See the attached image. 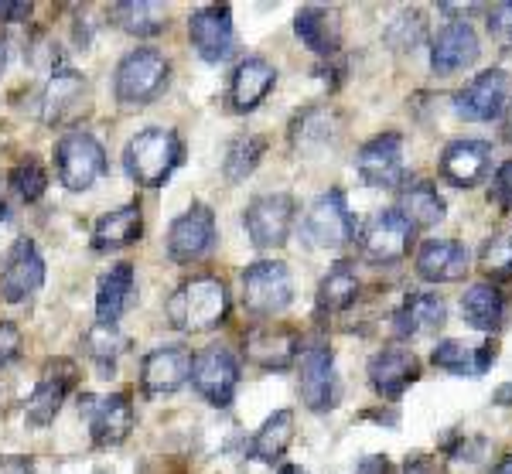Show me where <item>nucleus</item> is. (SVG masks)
Here are the masks:
<instances>
[{"label": "nucleus", "instance_id": "nucleus-13", "mask_svg": "<svg viewBox=\"0 0 512 474\" xmlns=\"http://www.w3.org/2000/svg\"><path fill=\"white\" fill-rule=\"evenodd\" d=\"M188 38L198 58L209 65H219L233 55L236 28H233V7L229 4H205L188 18Z\"/></svg>", "mask_w": 512, "mask_h": 474}, {"label": "nucleus", "instance_id": "nucleus-54", "mask_svg": "<svg viewBox=\"0 0 512 474\" xmlns=\"http://www.w3.org/2000/svg\"><path fill=\"white\" fill-rule=\"evenodd\" d=\"M7 52H11V41H7V35H0V72L7 69Z\"/></svg>", "mask_w": 512, "mask_h": 474}, {"label": "nucleus", "instance_id": "nucleus-16", "mask_svg": "<svg viewBox=\"0 0 512 474\" xmlns=\"http://www.w3.org/2000/svg\"><path fill=\"white\" fill-rule=\"evenodd\" d=\"M509 103V72L485 69L454 96V113L468 123H492L499 120Z\"/></svg>", "mask_w": 512, "mask_h": 474}, {"label": "nucleus", "instance_id": "nucleus-8", "mask_svg": "<svg viewBox=\"0 0 512 474\" xmlns=\"http://www.w3.org/2000/svg\"><path fill=\"white\" fill-rule=\"evenodd\" d=\"M414 236H417V229L403 219L400 209H379L355 239H359V253L366 263L393 266L410 256Z\"/></svg>", "mask_w": 512, "mask_h": 474}, {"label": "nucleus", "instance_id": "nucleus-5", "mask_svg": "<svg viewBox=\"0 0 512 474\" xmlns=\"http://www.w3.org/2000/svg\"><path fill=\"white\" fill-rule=\"evenodd\" d=\"M106 171H110L106 147L89 130H69L55 144V174H59V185L69 191L93 188Z\"/></svg>", "mask_w": 512, "mask_h": 474}, {"label": "nucleus", "instance_id": "nucleus-33", "mask_svg": "<svg viewBox=\"0 0 512 474\" xmlns=\"http://www.w3.org/2000/svg\"><path fill=\"white\" fill-rule=\"evenodd\" d=\"M110 21L123 35L154 38L168 28V7L158 4V0H120V4L110 7Z\"/></svg>", "mask_w": 512, "mask_h": 474}, {"label": "nucleus", "instance_id": "nucleus-55", "mask_svg": "<svg viewBox=\"0 0 512 474\" xmlns=\"http://www.w3.org/2000/svg\"><path fill=\"white\" fill-rule=\"evenodd\" d=\"M277 474H308L304 468H297V464H284V468H280Z\"/></svg>", "mask_w": 512, "mask_h": 474}, {"label": "nucleus", "instance_id": "nucleus-10", "mask_svg": "<svg viewBox=\"0 0 512 474\" xmlns=\"http://www.w3.org/2000/svg\"><path fill=\"white\" fill-rule=\"evenodd\" d=\"M216 239H219V229H216V212L209 209L205 202H195L188 212H181L168 229V256L181 266H192L198 260L216 249Z\"/></svg>", "mask_w": 512, "mask_h": 474}, {"label": "nucleus", "instance_id": "nucleus-49", "mask_svg": "<svg viewBox=\"0 0 512 474\" xmlns=\"http://www.w3.org/2000/svg\"><path fill=\"white\" fill-rule=\"evenodd\" d=\"M352 474H393V464H390V457H383V454H369V457H362L359 468Z\"/></svg>", "mask_w": 512, "mask_h": 474}, {"label": "nucleus", "instance_id": "nucleus-35", "mask_svg": "<svg viewBox=\"0 0 512 474\" xmlns=\"http://www.w3.org/2000/svg\"><path fill=\"white\" fill-rule=\"evenodd\" d=\"M291 444H294V413L277 410V413H270V417L263 420V427L253 434L250 457L260 464H277Z\"/></svg>", "mask_w": 512, "mask_h": 474}, {"label": "nucleus", "instance_id": "nucleus-41", "mask_svg": "<svg viewBox=\"0 0 512 474\" xmlns=\"http://www.w3.org/2000/svg\"><path fill=\"white\" fill-rule=\"evenodd\" d=\"M431 362L437 369L451 372V376H472L475 379V348L458 342V338H444V342L434 345Z\"/></svg>", "mask_w": 512, "mask_h": 474}, {"label": "nucleus", "instance_id": "nucleus-40", "mask_svg": "<svg viewBox=\"0 0 512 474\" xmlns=\"http://www.w3.org/2000/svg\"><path fill=\"white\" fill-rule=\"evenodd\" d=\"M424 38H427V21H424V14H420L417 7L400 11L390 21V28H386V41H390L396 52H414Z\"/></svg>", "mask_w": 512, "mask_h": 474}, {"label": "nucleus", "instance_id": "nucleus-9", "mask_svg": "<svg viewBox=\"0 0 512 474\" xmlns=\"http://www.w3.org/2000/svg\"><path fill=\"white\" fill-rule=\"evenodd\" d=\"M297 219V202L287 191L274 195H256L243 209V229L256 249H280L291 239Z\"/></svg>", "mask_w": 512, "mask_h": 474}, {"label": "nucleus", "instance_id": "nucleus-28", "mask_svg": "<svg viewBox=\"0 0 512 474\" xmlns=\"http://www.w3.org/2000/svg\"><path fill=\"white\" fill-rule=\"evenodd\" d=\"M338 130H342V116H338L332 106H304L301 113H294L291 127H287V137H291L294 151L315 154V151H325L328 144H335Z\"/></svg>", "mask_w": 512, "mask_h": 474}, {"label": "nucleus", "instance_id": "nucleus-22", "mask_svg": "<svg viewBox=\"0 0 512 474\" xmlns=\"http://www.w3.org/2000/svg\"><path fill=\"white\" fill-rule=\"evenodd\" d=\"M277 86V69L260 55H250L233 69L229 76V110L233 113H253Z\"/></svg>", "mask_w": 512, "mask_h": 474}, {"label": "nucleus", "instance_id": "nucleus-38", "mask_svg": "<svg viewBox=\"0 0 512 474\" xmlns=\"http://www.w3.org/2000/svg\"><path fill=\"white\" fill-rule=\"evenodd\" d=\"M86 352L96 362V369L110 379V372L117 369V359L123 352V338L117 328H106V324H93L86 331Z\"/></svg>", "mask_w": 512, "mask_h": 474}, {"label": "nucleus", "instance_id": "nucleus-34", "mask_svg": "<svg viewBox=\"0 0 512 474\" xmlns=\"http://www.w3.org/2000/svg\"><path fill=\"white\" fill-rule=\"evenodd\" d=\"M396 209L403 212V219L414 229H434L437 222H444V215H448V202H444V195L431 181H414V185H407L400 191Z\"/></svg>", "mask_w": 512, "mask_h": 474}, {"label": "nucleus", "instance_id": "nucleus-51", "mask_svg": "<svg viewBox=\"0 0 512 474\" xmlns=\"http://www.w3.org/2000/svg\"><path fill=\"white\" fill-rule=\"evenodd\" d=\"M492 403H495V406H512V386H509V382H506V386L495 389Z\"/></svg>", "mask_w": 512, "mask_h": 474}, {"label": "nucleus", "instance_id": "nucleus-29", "mask_svg": "<svg viewBox=\"0 0 512 474\" xmlns=\"http://www.w3.org/2000/svg\"><path fill=\"white\" fill-rule=\"evenodd\" d=\"M140 236H144V209L140 202H127L106 212L93 226V249L96 253H120V249L140 243Z\"/></svg>", "mask_w": 512, "mask_h": 474}, {"label": "nucleus", "instance_id": "nucleus-36", "mask_svg": "<svg viewBox=\"0 0 512 474\" xmlns=\"http://www.w3.org/2000/svg\"><path fill=\"white\" fill-rule=\"evenodd\" d=\"M270 140L263 133H239L233 144L226 147V157H222V178L229 185H243L250 174L260 168V161L267 157Z\"/></svg>", "mask_w": 512, "mask_h": 474}, {"label": "nucleus", "instance_id": "nucleus-27", "mask_svg": "<svg viewBox=\"0 0 512 474\" xmlns=\"http://www.w3.org/2000/svg\"><path fill=\"white\" fill-rule=\"evenodd\" d=\"M134 290H137L134 263L110 266L96 284V324L117 328L120 318L127 314V307L134 304Z\"/></svg>", "mask_w": 512, "mask_h": 474}, {"label": "nucleus", "instance_id": "nucleus-30", "mask_svg": "<svg viewBox=\"0 0 512 474\" xmlns=\"http://www.w3.org/2000/svg\"><path fill=\"white\" fill-rule=\"evenodd\" d=\"M294 35L301 38V45L308 52H315L321 58H332L342 48V28H338L335 11L321 4H308L294 14Z\"/></svg>", "mask_w": 512, "mask_h": 474}, {"label": "nucleus", "instance_id": "nucleus-50", "mask_svg": "<svg viewBox=\"0 0 512 474\" xmlns=\"http://www.w3.org/2000/svg\"><path fill=\"white\" fill-rule=\"evenodd\" d=\"M403 474H437V464H434V457H427V454H410L407 461H403Z\"/></svg>", "mask_w": 512, "mask_h": 474}, {"label": "nucleus", "instance_id": "nucleus-31", "mask_svg": "<svg viewBox=\"0 0 512 474\" xmlns=\"http://www.w3.org/2000/svg\"><path fill=\"white\" fill-rule=\"evenodd\" d=\"M359 273H355L352 260H338L335 266H328V273L321 277L318 294H315V314L318 318H335V314L349 311L359 301Z\"/></svg>", "mask_w": 512, "mask_h": 474}, {"label": "nucleus", "instance_id": "nucleus-20", "mask_svg": "<svg viewBox=\"0 0 512 474\" xmlns=\"http://www.w3.org/2000/svg\"><path fill=\"white\" fill-rule=\"evenodd\" d=\"M89 413V434H93L96 447H120L123 440L134 434L137 410L130 393H110L103 399H86Z\"/></svg>", "mask_w": 512, "mask_h": 474}, {"label": "nucleus", "instance_id": "nucleus-37", "mask_svg": "<svg viewBox=\"0 0 512 474\" xmlns=\"http://www.w3.org/2000/svg\"><path fill=\"white\" fill-rule=\"evenodd\" d=\"M7 185H11V191L21 198V202H28V205L38 202V198L48 191V171H45V164H41L35 154L21 157V161L14 164L11 171H7Z\"/></svg>", "mask_w": 512, "mask_h": 474}, {"label": "nucleus", "instance_id": "nucleus-43", "mask_svg": "<svg viewBox=\"0 0 512 474\" xmlns=\"http://www.w3.org/2000/svg\"><path fill=\"white\" fill-rule=\"evenodd\" d=\"M489 202L499 205L502 212H512V161L499 164L492 178V188H489Z\"/></svg>", "mask_w": 512, "mask_h": 474}, {"label": "nucleus", "instance_id": "nucleus-52", "mask_svg": "<svg viewBox=\"0 0 512 474\" xmlns=\"http://www.w3.org/2000/svg\"><path fill=\"white\" fill-rule=\"evenodd\" d=\"M502 127H506V140L512 144V99L506 103V110H502Z\"/></svg>", "mask_w": 512, "mask_h": 474}, {"label": "nucleus", "instance_id": "nucleus-21", "mask_svg": "<svg viewBox=\"0 0 512 474\" xmlns=\"http://www.w3.org/2000/svg\"><path fill=\"white\" fill-rule=\"evenodd\" d=\"M414 270L424 284H458L472 270V249L458 239H427L417 249Z\"/></svg>", "mask_w": 512, "mask_h": 474}, {"label": "nucleus", "instance_id": "nucleus-7", "mask_svg": "<svg viewBox=\"0 0 512 474\" xmlns=\"http://www.w3.org/2000/svg\"><path fill=\"white\" fill-rule=\"evenodd\" d=\"M301 232L308 239V246L315 249H342L349 246L359 229H355V215L349 209V198L342 188H328L325 195H318L311 202L308 215L301 222Z\"/></svg>", "mask_w": 512, "mask_h": 474}, {"label": "nucleus", "instance_id": "nucleus-44", "mask_svg": "<svg viewBox=\"0 0 512 474\" xmlns=\"http://www.w3.org/2000/svg\"><path fill=\"white\" fill-rule=\"evenodd\" d=\"M489 31L495 38L506 41V45H512V0H506V4H495L489 11Z\"/></svg>", "mask_w": 512, "mask_h": 474}, {"label": "nucleus", "instance_id": "nucleus-18", "mask_svg": "<svg viewBox=\"0 0 512 474\" xmlns=\"http://www.w3.org/2000/svg\"><path fill=\"white\" fill-rule=\"evenodd\" d=\"M192 362L195 355L188 352L185 345H158L144 355L140 362V386H144L147 396H171L192 379Z\"/></svg>", "mask_w": 512, "mask_h": 474}, {"label": "nucleus", "instance_id": "nucleus-53", "mask_svg": "<svg viewBox=\"0 0 512 474\" xmlns=\"http://www.w3.org/2000/svg\"><path fill=\"white\" fill-rule=\"evenodd\" d=\"M489 474H512V454H506V457H502V461L495 464V468H492Z\"/></svg>", "mask_w": 512, "mask_h": 474}, {"label": "nucleus", "instance_id": "nucleus-23", "mask_svg": "<svg viewBox=\"0 0 512 474\" xmlns=\"http://www.w3.org/2000/svg\"><path fill=\"white\" fill-rule=\"evenodd\" d=\"M492 144L489 140H451L441 154V174L454 188H475L489 178Z\"/></svg>", "mask_w": 512, "mask_h": 474}, {"label": "nucleus", "instance_id": "nucleus-39", "mask_svg": "<svg viewBox=\"0 0 512 474\" xmlns=\"http://www.w3.org/2000/svg\"><path fill=\"white\" fill-rule=\"evenodd\" d=\"M478 266H482L489 284H506L512 280V236H492L478 249Z\"/></svg>", "mask_w": 512, "mask_h": 474}, {"label": "nucleus", "instance_id": "nucleus-46", "mask_svg": "<svg viewBox=\"0 0 512 474\" xmlns=\"http://www.w3.org/2000/svg\"><path fill=\"white\" fill-rule=\"evenodd\" d=\"M35 7L24 4V0H0V24H24L31 21Z\"/></svg>", "mask_w": 512, "mask_h": 474}, {"label": "nucleus", "instance_id": "nucleus-12", "mask_svg": "<svg viewBox=\"0 0 512 474\" xmlns=\"http://www.w3.org/2000/svg\"><path fill=\"white\" fill-rule=\"evenodd\" d=\"M192 386H195V393L209 406H216V410L233 406L236 389H239V359L229 348H219V345L198 352L192 362Z\"/></svg>", "mask_w": 512, "mask_h": 474}, {"label": "nucleus", "instance_id": "nucleus-32", "mask_svg": "<svg viewBox=\"0 0 512 474\" xmlns=\"http://www.w3.org/2000/svg\"><path fill=\"white\" fill-rule=\"evenodd\" d=\"M461 314H465V321L472 324L475 331L495 335V331L506 324V314H509L506 294L495 284H489V280H478V284L468 287L465 297H461Z\"/></svg>", "mask_w": 512, "mask_h": 474}, {"label": "nucleus", "instance_id": "nucleus-24", "mask_svg": "<svg viewBox=\"0 0 512 474\" xmlns=\"http://www.w3.org/2000/svg\"><path fill=\"white\" fill-rule=\"evenodd\" d=\"M444 321H448V304H444V297L431 294V290H414V294L403 297V304L393 311V335L400 338V342H410V338L431 335Z\"/></svg>", "mask_w": 512, "mask_h": 474}, {"label": "nucleus", "instance_id": "nucleus-26", "mask_svg": "<svg viewBox=\"0 0 512 474\" xmlns=\"http://www.w3.org/2000/svg\"><path fill=\"white\" fill-rule=\"evenodd\" d=\"M301 355V335L284 324H260L246 335V359L260 369H287Z\"/></svg>", "mask_w": 512, "mask_h": 474}, {"label": "nucleus", "instance_id": "nucleus-11", "mask_svg": "<svg viewBox=\"0 0 512 474\" xmlns=\"http://www.w3.org/2000/svg\"><path fill=\"white\" fill-rule=\"evenodd\" d=\"M76 382H79V369L72 359H48L41 365L35 393L24 403V420H28V427L45 430L48 423L59 417L62 403L69 399L72 389H76Z\"/></svg>", "mask_w": 512, "mask_h": 474}, {"label": "nucleus", "instance_id": "nucleus-4", "mask_svg": "<svg viewBox=\"0 0 512 474\" xmlns=\"http://www.w3.org/2000/svg\"><path fill=\"white\" fill-rule=\"evenodd\" d=\"M297 389L311 413H332L342 403V379L335 369V352L325 338H315L297 355Z\"/></svg>", "mask_w": 512, "mask_h": 474}, {"label": "nucleus", "instance_id": "nucleus-48", "mask_svg": "<svg viewBox=\"0 0 512 474\" xmlns=\"http://www.w3.org/2000/svg\"><path fill=\"white\" fill-rule=\"evenodd\" d=\"M0 474H35V461L24 454H0Z\"/></svg>", "mask_w": 512, "mask_h": 474}, {"label": "nucleus", "instance_id": "nucleus-6", "mask_svg": "<svg viewBox=\"0 0 512 474\" xmlns=\"http://www.w3.org/2000/svg\"><path fill=\"white\" fill-rule=\"evenodd\" d=\"M294 304V280L287 263L256 260L243 270V307L256 318H274Z\"/></svg>", "mask_w": 512, "mask_h": 474}, {"label": "nucleus", "instance_id": "nucleus-2", "mask_svg": "<svg viewBox=\"0 0 512 474\" xmlns=\"http://www.w3.org/2000/svg\"><path fill=\"white\" fill-rule=\"evenodd\" d=\"M185 161V140L178 130L147 127L123 147V168L140 188H161Z\"/></svg>", "mask_w": 512, "mask_h": 474}, {"label": "nucleus", "instance_id": "nucleus-45", "mask_svg": "<svg viewBox=\"0 0 512 474\" xmlns=\"http://www.w3.org/2000/svg\"><path fill=\"white\" fill-rule=\"evenodd\" d=\"M482 451H485V440L482 437H461L458 444H451V457L454 461H482Z\"/></svg>", "mask_w": 512, "mask_h": 474}, {"label": "nucleus", "instance_id": "nucleus-3", "mask_svg": "<svg viewBox=\"0 0 512 474\" xmlns=\"http://www.w3.org/2000/svg\"><path fill=\"white\" fill-rule=\"evenodd\" d=\"M171 62L158 48H134L120 58L117 76H113V93L123 106H147L161 96V89L168 86Z\"/></svg>", "mask_w": 512, "mask_h": 474}, {"label": "nucleus", "instance_id": "nucleus-17", "mask_svg": "<svg viewBox=\"0 0 512 474\" xmlns=\"http://www.w3.org/2000/svg\"><path fill=\"white\" fill-rule=\"evenodd\" d=\"M482 55V41H478L475 28L468 21H448L434 31L431 38V69L434 76L448 79L458 72L472 69Z\"/></svg>", "mask_w": 512, "mask_h": 474}, {"label": "nucleus", "instance_id": "nucleus-47", "mask_svg": "<svg viewBox=\"0 0 512 474\" xmlns=\"http://www.w3.org/2000/svg\"><path fill=\"white\" fill-rule=\"evenodd\" d=\"M495 359H499V345H495L492 338H489V342L478 345L475 348V379L485 376V372H489L492 365H495Z\"/></svg>", "mask_w": 512, "mask_h": 474}, {"label": "nucleus", "instance_id": "nucleus-14", "mask_svg": "<svg viewBox=\"0 0 512 474\" xmlns=\"http://www.w3.org/2000/svg\"><path fill=\"white\" fill-rule=\"evenodd\" d=\"M41 284H45V260H41L38 246L24 236L14 239L4 266H0V301L24 304L31 294H38Z\"/></svg>", "mask_w": 512, "mask_h": 474}, {"label": "nucleus", "instance_id": "nucleus-25", "mask_svg": "<svg viewBox=\"0 0 512 474\" xmlns=\"http://www.w3.org/2000/svg\"><path fill=\"white\" fill-rule=\"evenodd\" d=\"M86 96L89 82L76 69H55L45 86V96H41V120L48 127H62L72 116H79V110H86Z\"/></svg>", "mask_w": 512, "mask_h": 474}, {"label": "nucleus", "instance_id": "nucleus-15", "mask_svg": "<svg viewBox=\"0 0 512 474\" xmlns=\"http://www.w3.org/2000/svg\"><path fill=\"white\" fill-rule=\"evenodd\" d=\"M355 171L369 188H396L403 181V133L383 130L359 147Z\"/></svg>", "mask_w": 512, "mask_h": 474}, {"label": "nucleus", "instance_id": "nucleus-42", "mask_svg": "<svg viewBox=\"0 0 512 474\" xmlns=\"http://www.w3.org/2000/svg\"><path fill=\"white\" fill-rule=\"evenodd\" d=\"M21 348H24V335H21L18 324L0 321V369H7V365L18 359Z\"/></svg>", "mask_w": 512, "mask_h": 474}, {"label": "nucleus", "instance_id": "nucleus-19", "mask_svg": "<svg viewBox=\"0 0 512 474\" xmlns=\"http://www.w3.org/2000/svg\"><path fill=\"white\" fill-rule=\"evenodd\" d=\"M366 376H369V386H373V393L379 399L396 403V399H400L420 379V359L403 345H386V348H379L373 359H369Z\"/></svg>", "mask_w": 512, "mask_h": 474}, {"label": "nucleus", "instance_id": "nucleus-1", "mask_svg": "<svg viewBox=\"0 0 512 474\" xmlns=\"http://www.w3.org/2000/svg\"><path fill=\"white\" fill-rule=\"evenodd\" d=\"M229 287L212 273H198L188 277L185 284L175 287V294L164 304L171 328L185 331V335H202V331H216L229 321Z\"/></svg>", "mask_w": 512, "mask_h": 474}]
</instances>
